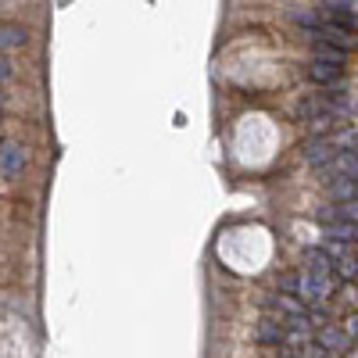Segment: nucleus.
I'll list each match as a JSON object with an SVG mask.
<instances>
[{"label": "nucleus", "instance_id": "nucleus-23", "mask_svg": "<svg viewBox=\"0 0 358 358\" xmlns=\"http://www.w3.org/2000/svg\"><path fill=\"white\" fill-rule=\"evenodd\" d=\"M351 201H358V179H351Z\"/></svg>", "mask_w": 358, "mask_h": 358}, {"label": "nucleus", "instance_id": "nucleus-6", "mask_svg": "<svg viewBox=\"0 0 358 358\" xmlns=\"http://www.w3.org/2000/svg\"><path fill=\"white\" fill-rule=\"evenodd\" d=\"M301 262H305V268H312V273H322V276H337V262H334V255L326 251V248H305Z\"/></svg>", "mask_w": 358, "mask_h": 358}, {"label": "nucleus", "instance_id": "nucleus-14", "mask_svg": "<svg viewBox=\"0 0 358 358\" xmlns=\"http://www.w3.org/2000/svg\"><path fill=\"white\" fill-rule=\"evenodd\" d=\"M312 47H315L319 62H330V65H344V62H348V54H344L341 47H334V43H326V40H312ZM344 69H348V65H344Z\"/></svg>", "mask_w": 358, "mask_h": 358}, {"label": "nucleus", "instance_id": "nucleus-13", "mask_svg": "<svg viewBox=\"0 0 358 358\" xmlns=\"http://www.w3.org/2000/svg\"><path fill=\"white\" fill-rule=\"evenodd\" d=\"M322 22H334V25H341V29H355V33H358V18H355L351 8H344V4H326Z\"/></svg>", "mask_w": 358, "mask_h": 358}, {"label": "nucleus", "instance_id": "nucleus-5", "mask_svg": "<svg viewBox=\"0 0 358 358\" xmlns=\"http://www.w3.org/2000/svg\"><path fill=\"white\" fill-rule=\"evenodd\" d=\"M305 76H308V83H315V86H334L337 79H344V65H330V62H319V57H312V62L305 65Z\"/></svg>", "mask_w": 358, "mask_h": 358}, {"label": "nucleus", "instance_id": "nucleus-4", "mask_svg": "<svg viewBox=\"0 0 358 358\" xmlns=\"http://www.w3.org/2000/svg\"><path fill=\"white\" fill-rule=\"evenodd\" d=\"M326 251H330L334 262H337V276L358 283V251H351V244H344V241H330Z\"/></svg>", "mask_w": 358, "mask_h": 358}, {"label": "nucleus", "instance_id": "nucleus-16", "mask_svg": "<svg viewBox=\"0 0 358 358\" xmlns=\"http://www.w3.org/2000/svg\"><path fill=\"white\" fill-rule=\"evenodd\" d=\"M334 126H337L334 111H322V115H315L312 122H308V133H312V136H322V133H330Z\"/></svg>", "mask_w": 358, "mask_h": 358}, {"label": "nucleus", "instance_id": "nucleus-10", "mask_svg": "<svg viewBox=\"0 0 358 358\" xmlns=\"http://www.w3.org/2000/svg\"><path fill=\"white\" fill-rule=\"evenodd\" d=\"M29 43V29L18 22H0V50H15Z\"/></svg>", "mask_w": 358, "mask_h": 358}, {"label": "nucleus", "instance_id": "nucleus-12", "mask_svg": "<svg viewBox=\"0 0 358 358\" xmlns=\"http://www.w3.org/2000/svg\"><path fill=\"white\" fill-rule=\"evenodd\" d=\"M326 236L330 241H344V244H358V222H344V219L326 222Z\"/></svg>", "mask_w": 358, "mask_h": 358}, {"label": "nucleus", "instance_id": "nucleus-2", "mask_svg": "<svg viewBox=\"0 0 358 358\" xmlns=\"http://www.w3.org/2000/svg\"><path fill=\"white\" fill-rule=\"evenodd\" d=\"M29 165V155L25 147L15 143V140H4L0 143V179H18Z\"/></svg>", "mask_w": 358, "mask_h": 358}, {"label": "nucleus", "instance_id": "nucleus-17", "mask_svg": "<svg viewBox=\"0 0 358 358\" xmlns=\"http://www.w3.org/2000/svg\"><path fill=\"white\" fill-rule=\"evenodd\" d=\"M290 18L301 25V29H308V33H315V29L322 25V15H315V11H301V8H294L290 11Z\"/></svg>", "mask_w": 358, "mask_h": 358}, {"label": "nucleus", "instance_id": "nucleus-7", "mask_svg": "<svg viewBox=\"0 0 358 358\" xmlns=\"http://www.w3.org/2000/svg\"><path fill=\"white\" fill-rule=\"evenodd\" d=\"M322 111H334V104H326L322 97H315V94H305L301 101L294 104V122H301V126H308L315 115H322Z\"/></svg>", "mask_w": 358, "mask_h": 358}, {"label": "nucleus", "instance_id": "nucleus-20", "mask_svg": "<svg viewBox=\"0 0 358 358\" xmlns=\"http://www.w3.org/2000/svg\"><path fill=\"white\" fill-rule=\"evenodd\" d=\"M297 280H301V273H283L280 276V294H294L297 297Z\"/></svg>", "mask_w": 358, "mask_h": 358}, {"label": "nucleus", "instance_id": "nucleus-15", "mask_svg": "<svg viewBox=\"0 0 358 358\" xmlns=\"http://www.w3.org/2000/svg\"><path fill=\"white\" fill-rule=\"evenodd\" d=\"M330 169H334L337 176H344V179H358V155H351V151H341V155L330 162Z\"/></svg>", "mask_w": 358, "mask_h": 358}, {"label": "nucleus", "instance_id": "nucleus-8", "mask_svg": "<svg viewBox=\"0 0 358 358\" xmlns=\"http://www.w3.org/2000/svg\"><path fill=\"white\" fill-rule=\"evenodd\" d=\"M334 158H337V151H334V140H322V136H315L312 143H305V162H308L312 169L330 165Z\"/></svg>", "mask_w": 358, "mask_h": 358}, {"label": "nucleus", "instance_id": "nucleus-24", "mask_svg": "<svg viewBox=\"0 0 358 358\" xmlns=\"http://www.w3.org/2000/svg\"><path fill=\"white\" fill-rule=\"evenodd\" d=\"M0 104H4V94H0Z\"/></svg>", "mask_w": 358, "mask_h": 358}, {"label": "nucleus", "instance_id": "nucleus-9", "mask_svg": "<svg viewBox=\"0 0 358 358\" xmlns=\"http://www.w3.org/2000/svg\"><path fill=\"white\" fill-rule=\"evenodd\" d=\"M315 344H319V348H326V351H337V355H341V351H348L351 337H348L344 326H330V322H326V326H319Z\"/></svg>", "mask_w": 358, "mask_h": 358}, {"label": "nucleus", "instance_id": "nucleus-21", "mask_svg": "<svg viewBox=\"0 0 358 358\" xmlns=\"http://www.w3.org/2000/svg\"><path fill=\"white\" fill-rule=\"evenodd\" d=\"M344 330H348V337H351V341H358V312H355V315H348Z\"/></svg>", "mask_w": 358, "mask_h": 358}, {"label": "nucleus", "instance_id": "nucleus-18", "mask_svg": "<svg viewBox=\"0 0 358 358\" xmlns=\"http://www.w3.org/2000/svg\"><path fill=\"white\" fill-rule=\"evenodd\" d=\"M334 147H337V151L358 155V133H341V136H334Z\"/></svg>", "mask_w": 358, "mask_h": 358}, {"label": "nucleus", "instance_id": "nucleus-3", "mask_svg": "<svg viewBox=\"0 0 358 358\" xmlns=\"http://www.w3.org/2000/svg\"><path fill=\"white\" fill-rule=\"evenodd\" d=\"M312 40H326V43L341 47L344 54H355V50H358V33H355V29H341V25H334V22H322L315 33H312Z\"/></svg>", "mask_w": 358, "mask_h": 358}, {"label": "nucleus", "instance_id": "nucleus-19", "mask_svg": "<svg viewBox=\"0 0 358 358\" xmlns=\"http://www.w3.org/2000/svg\"><path fill=\"white\" fill-rule=\"evenodd\" d=\"M337 219L358 222V201H341V204H337Z\"/></svg>", "mask_w": 358, "mask_h": 358}, {"label": "nucleus", "instance_id": "nucleus-1", "mask_svg": "<svg viewBox=\"0 0 358 358\" xmlns=\"http://www.w3.org/2000/svg\"><path fill=\"white\" fill-rule=\"evenodd\" d=\"M297 297L308 305V308H319L334 297V276H322V273H312L305 268L301 280H297Z\"/></svg>", "mask_w": 358, "mask_h": 358}, {"label": "nucleus", "instance_id": "nucleus-22", "mask_svg": "<svg viewBox=\"0 0 358 358\" xmlns=\"http://www.w3.org/2000/svg\"><path fill=\"white\" fill-rule=\"evenodd\" d=\"M11 72H15V69H11V62H8L4 54H0V83H4V79H11Z\"/></svg>", "mask_w": 358, "mask_h": 358}, {"label": "nucleus", "instance_id": "nucleus-11", "mask_svg": "<svg viewBox=\"0 0 358 358\" xmlns=\"http://www.w3.org/2000/svg\"><path fill=\"white\" fill-rule=\"evenodd\" d=\"M255 341L258 344H283L287 341V326L280 319H262L258 330H255Z\"/></svg>", "mask_w": 358, "mask_h": 358}]
</instances>
